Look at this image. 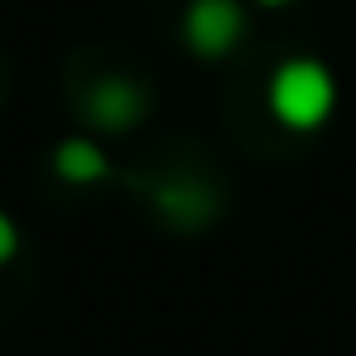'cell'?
Segmentation results:
<instances>
[{
    "label": "cell",
    "instance_id": "cell-3",
    "mask_svg": "<svg viewBox=\"0 0 356 356\" xmlns=\"http://www.w3.org/2000/svg\"><path fill=\"white\" fill-rule=\"evenodd\" d=\"M88 118H93L98 127L127 132V127L142 118V93H137L127 79H108V83L93 88V98H88Z\"/></svg>",
    "mask_w": 356,
    "mask_h": 356
},
{
    "label": "cell",
    "instance_id": "cell-2",
    "mask_svg": "<svg viewBox=\"0 0 356 356\" xmlns=\"http://www.w3.org/2000/svg\"><path fill=\"white\" fill-rule=\"evenodd\" d=\"M244 35V10L234 0H195L186 10V44L200 54V59H220L239 44Z\"/></svg>",
    "mask_w": 356,
    "mask_h": 356
},
{
    "label": "cell",
    "instance_id": "cell-4",
    "mask_svg": "<svg viewBox=\"0 0 356 356\" xmlns=\"http://www.w3.org/2000/svg\"><path fill=\"white\" fill-rule=\"evenodd\" d=\"M54 166H59L64 181H98V176H108V161H103V152L93 142H64L54 152Z\"/></svg>",
    "mask_w": 356,
    "mask_h": 356
},
{
    "label": "cell",
    "instance_id": "cell-1",
    "mask_svg": "<svg viewBox=\"0 0 356 356\" xmlns=\"http://www.w3.org/2000/svg\"><path fill=\"white\" fill-rule=\"evenodd\" d=\"M332 103H337L332 74H327L322 64H312V59H293V64H283V69L273 74L268 108H273V118H278L283 127H293V132H312V127L327 122Z\"/></svg>",
    "mask_w": 356,
    "mask_h": 356
},
{
    "label": "cell",
    "instance_id": "cell-5",
    "mask_svg": "<svg viewBox=\"0 0 356 356\" xmlns=\"http://www.w3.org/2000/svg\"><path fill=\"white\" fill-rule=\"evenodd\" d=\"M15 249H20V229L10 225V215H6V210H0V264L15 259Z\"/></svg>",
    "mask_w": 356,
    "mask_h": 356
},
{
    "label": "cell",
    "instance_id": "cell-6",
    "mask_svg": "<svg viewBox=\"0 0 356 356\" xmlns=\"http://www.w3.org/2000/svg\"><path fill=\"white\" fill-rule=\"evenodd\" d=\"M259 6H288V0H259Z\"/></svg>",
    "mask_w": 356,
    "mask_h": 356
}]
</instances>
